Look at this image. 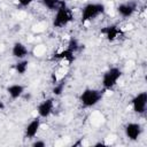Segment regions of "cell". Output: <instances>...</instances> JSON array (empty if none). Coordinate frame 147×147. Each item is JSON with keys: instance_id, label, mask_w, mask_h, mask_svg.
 Here are the masks:
<instances>
[{"instance_id": "obj_9", "label": "cell", "mask_w": 147, "mask_h": 147, "mask_svg": "<svg viewBox=\"0 0 147 147\" xmlns=\"http://www.w3.org/2000/svg\"><path fill=\"white\" fill-rule=\"evenodd\" d=\"M101 34H103L106 37L107 40L109 41H114L116 40L123 32L122 30L117 26V25H107V26H103L101 30H100Z\"/></svg>"}, {"instance_id": "obj_20", "label": "cell", "mask_w": 147, "mask_h": 147, "mask_svg": "<svg viewBox=\"0 0 147 147\" xmlns=\"http://www.w3.org/2000/svg\"><path fill=\"white\" fill-rule=\"evenodd\" d=\"M3 108H5V103H3L2 101H0V110L3 109Z\"/></svg>"}, {"instance_id": "obj_5", "label": "cell", "mask_w": 147, "mask_h": 147, "mask_svg": "<svg viewBox=\"0 0 147 147\" xmlns=\"http://www.w3.org/2000/svg\"><path fill=\"white\" fill-rule=\"evenodd\" d=\"M131 103H132V109L136 114L144 115L146 113V107H147V93L146 92L138 93L132 99Z\"/></svg>"}, {"instance_id": "obj_18", "label": "cell", "mask_w": 147, "mask_h": 147, "mask_svg": "<svg viewBox=\"0 0 147 147\" xmlns=\"http://www.w3.org/2000/svg\"><path fill=\"white\" fill-rule=\"evenodd\" d=\"M33 2V0H18V5L21 7H28Z\"/></svg>"}, {"instance_id": "obj_6", "label": "cell", "mask_w": 147, "mask_h": 147, "mask_svg": "<svg viewBox=\"0 0 147 147\" xmlns=\"http://www.w3.org/2000/svg\"><path fill=\"white\" fill-rule=\"evenodd\" d=\"M53 109H54V99L53 98H48V99L42 100L38 105L37 111H38L39 117L46 118V117H48L53 113Z\"/></svg>"}, {"instance_id": "obj_15", "label": "cell", "mask_w": 147, "mask_h": 147, "mask_svg": "<svg viewBox=\"0 0 147 147\" xmlns=\"http://www.w3.org/2000/svg\"><path fill=\"white\" fill-rule=\"evenodd\" d=\"M28 65H29V62L23 59V60L18 61V62L14 65V69H15V71H16L17 74L24 75V74L26 72V70H28Z\"/></svg>"}, {"instance_id": "obj_3", "label": "cell", "mask_w": 147, "mask_h": 147, "mask_svg": "<svg viewBox=\"0 0 147 147\" xmlns=\"http://www.w3.org/2000/svg\"><path fill=\"white\" fill-rule=\"evenodd\" d=\"M105 10H106V7H105L103 3H99V2L87 3V5L82 9V17H80V21H82V23L90 22V21L96 18L99 15L103 14Z\"/></svg>"}, {"instance_id": "obj_8", "label": "cell", "mask_w": 147, "mask_h": 147, "mask_svg": "<svg viewBox=\"0 0 147 147\" xmlns=\"http://www.w3.org/2000/svg\"><path fill=\"white\" fill-rule=\"evenodd\" d=\"M136 10H137V3L134 1L124 2V3H121L117 6V13L124 18L131 17L136 13Z\"/></svg>"}, {"instance_id": "obj_14", "label": "cell", "mask_w": 147, "mask_h": 147, "mask_svg": "<svg viewBox=\"0 0 147 147\" xmlns=\"http://www.w3.org/2000/svg\"><path fill=\"white\" fill-rule=\"evenodd\" d=\"M63 2V0H41V3L49 10H56Z\"/></svg>"}, {"instance_id": "obj_16", "label": "cell", "mask_w": 147, "mask_h": 147, "mask_svg": "<svg viewBox=\"0 0 147 147\" xmlns=\"http://www.w3.org/2000/svg\"><path fill=\"white\" fill-rule=\"evenodd\" d=\"M64 86H65V80H64V78H63V79L60 80L59 83H55V85H54V87H53V90H52L53 94L56 95V96L61 95L62 92H63V90H64Z\"/></svg>"}, {"instance_id": "obj_17", "label": "cell", "mask_w": 147, "mask_h": 147, "mask_svg": "<svg viewBox=\"0 0 147 147\" xmlns=\"http://www.w3.org/2000/svg\"><path fill=\"white\" fill-rule=\"evenodd\" d=\"M80 47H82V45L79 44V41H78L76 38H70V40L68 41V47H67V48L71 49L74 53L78 52V51L80 49Z\"/></svg>"}, {"instance_id": "obj_10", "label": "cell", "mask_w": 147, "mask_h": 147, "mask_svg": "<svg viewBox=\"0 0 147 147\" xmlns=\"http://www.w3.org/2000/svg\"><path fill=\"white\" fill-rule=\"evenodd\" d=\"M40 124H41L40 117L33 118V119L26 125V127H25V132H24L25 138H30V139H31V138H34V137L37 136L39 129H40Z\"/></svg>"}, {"instance_id": "obj_13", "label": "cell", "mask_w": 147, "mask_h": 147, "mask_svg": "<svg viewBox=\"0 0 147 147\" xmlns=\"http://www.w3.org/2000/svg\"><path fill=\"white\" fill-rule=\"evenodd\" d=\"M7 93L11 99H18L24 94V86L21 84H13L7 87Z\"/></svg>"}, {"instance_id": "obj_4", "label": "cell", "mask_w": 147, "mask_h": 147, "mask_svg": "<svg viewBox=\"0 0 147 147\" xmlns=\"http://www.w3.org/2000/svg\"><path fill=\"white\" fill-rule=\"evenodd\" d=\"M122 77V70L118 68V67H111L109 68L102 76V87L105 91H109V90H113L118 79Z\"/></svg>"}, {"instance_id": "obj_12", "label": "cell", "mask_w": 147, "mask_h": 147, "mask_svg": "<svg viewBox=\"0 0 147 147\" xmlns=\"http://www.w3.org/2000/svg\"><path fill=\"white\" fill-rule=\"evenodd\" d=\"M52 60H57V61L64 60V61H67L68 63H72V62L75 61V53H74L71 49L65 48L64 51H62V52H60V53L53 54Z\"/></svg>"}, {"instance_id": "obj_2", "label": "cell", "mask_w": 147, "mask_h": 147, "mask_svg": "<svg viewBox=\"0 0 147 147\" xmlns=\"http://www.w3.org/2000/svg\"><path fill=\"white\" fill-rule=\"evenodd\" d=\"M103 91L105 90L100 91L95 88H85L79 95V101L82 106L85 108H90L98 105L103 96Z\"/></svg>"}, {"instance_id": "obj_7", "label": "cell", "mask_w": 147, "mask_h": 147, "mask_svg": "<svg viewBox=\"0 0 147 147\" xmlns=\"http://www.w3.org/2000/svg\"><path fill=\"white\" fill-rule=\"evenodd\" d=\"M141 133H142V126H141V124L134 123V122L126 124V126H125V136L130 140H132V141L138 140L139 137L141 136Z\"/></svg>"}, {"instance_id": "obj_1", "label": "cell", "mask_w": 147, "mask_h": 147, "mask_svg": "<svg viewBox=\"0 0 147 147\" xmlns=\"http://www.w3.org/2000/svg\"><path fill=\"white\" fill-rule=\"evenodd\" d=\"M74 20V13L72 10L67 6L65 1L55 10V15L53 18V26L61 29L65 25H68Z\"/></svg>"}, {"instance_id": "obj_19", "label": "cell", "mask_w": 147, "mask_h": 147, "mask_svg": "<svg viewBox=\"0 0 147 147\" xmlns=\"http://www.w3.org/2000/svg\"><path fill=\"white\" fill-rule=\"evenodd\" d=\"M45 146H46V144L42 140H36L32 142V147H45Z\"/></svg>"}, {"instance_id": "obj_21", "label": "cell", "mask_w": 147, "mask_h": 147, "mask_svg": "<svg viewBox=\"0 0 147 147\" xmlns=\"http://www.w3.org/2000/svg\"><path fill=\"white\" fill-rule=\"evenodd\" d=\"M103 145H105L103 142H96V144H95L94 146H95V147H98V146H103Z\"/></svg>"}, {"instance_id": "obj_11", "label": "cell", "mask_w": 147, "mask_h": 147, "mask_svg": "<svg viewBox=\"0 0 147 147\" xmlns=\"http://www.w3.org/2000/svg\"><path fill=\"white\" fill-rule=\"evenodd\" d=\"M28 54H29V49H28V47H26L24 44L17 41V42H15V44L13 45L11 55H13L14 57H16V59H18V60H23V59H25V57L28 56Z\"/></svg>"}]
</instances>
